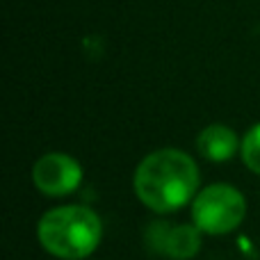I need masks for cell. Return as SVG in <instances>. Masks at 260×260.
Returning a JSON list of instances; mask_svg holds the SVG:
<instances>
[{
    "label": "cell",
    "instance_id": "6da1fadb",
    "mask_svg": "<svg viewBox=\"0 0 260 260\" xmlns=\"http://www.w3.org/2000/svg\"><path fill=\"white\" fill-rule=\"evenodd\" d=\"M201 174L192 155L178 148H157L135 169L133 187L137 199L157 215L176 212L199 194Z\"/></svg>",
    "mask_w": 260,
    "mask_h": 260
},
{
    "label": "cell",
    "instance_id": "7a4b0ae2",
    "mask_svg": "<svg viewBox=\"0 0 260 260\" xmlns=\"http://www.w3.org/2000/svg\"><path fill=\"white\" fill-rule=\"evenodd\" d=\"M39 244L59 260H85L103 240V221L87 206H59L37 224Z\"/></svg>",
    "mask_w": 260,
    "mask_h": 260
},
{
    "label": "cell",
    "instance_id": "3957f363",
    "mask_svg": "<svg viewBox=\"0 0 260 260\" xmlns=\"http://www.w3.org/2000/svg\"><path fill=\"white\" fill-rule=\"evenodd\" d=\"M247 217V199L229 183L203 187L192 201V224L206 235L233 233Z\"/></svg>",
    "mask_w": 260,
    "mask_h": 260
},
{
    "label": "cell",
    "instance_id": "277c9868",
    "mask_svg": "<svg viewBox=\"0 0 260 260\" xmlns=\"http://www.w3.org/2000/svg\"><path fill=\"white\" fill-rule=\"evenodd\" d=\"M32 183L46 197H67L82 183V167L67 153H46L32 167Z\"/></svg>",
    "mask_w": 260,
    "mask_h": 260
},
{
    "label": "cell",
    "instance_id": "5b68a950",
    "mask_svg": "<svg viewBox=\"0 0 260 260\" xmlns=\"http://www.w3.org/2000/svg\"><path fill=\"white\" fill-rule=\"evenodd\" d=\"M201 231L194 224L153 221L146 231V244L160 256L171 260H189L201 251Z\"/></svg>",
    "mask_w": 260,
    "mask_h": 260
},
{
    "label": "cell",
    "instance_id": "8992f818",
    "mask_svg": "<svg viewBox=\"0 0 260 260\" xmlns=\"http://www.w3.org/2000/svg\"><path fill=\"white\" fill-rule=\"evenodd\" d=\"M240 146L242 142L238 139L235 130L224 123H210L197 137V151L210 162H229L231 157H235Z\"/></svg>",
    "mask_w": 260,
    "mask_h": 260
},
{
    "label": "cell",
    "instance_id": "52a82bcc",
    "mask_svg": "<svg viewBox=\"0 0 260 260\" xmlns=\"http://www.w3.org/2000/svg\"><path fill=\"white\" fill-rule=\"evenodd\" d=\"M240 155H242V162L247 165V169L260 176V123L251 126L242 137Z\"/></svg>",
    "mask_w": 260,
    "mask_h": 260
}]
</instances>
